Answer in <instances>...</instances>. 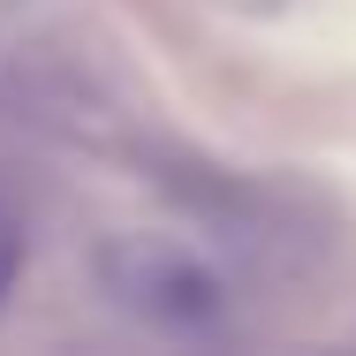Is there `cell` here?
Wrapping results in <instances>:
<instances>
[{"instance_id": "cell-1", "label": "cell", "mask_w": 356, "mask_h": 356, "mask_svg": "<svg viewBox=\"0 0 356 356\" xmlns=\"http://www.w3.org/2000/svg\"><path fill=\"white\" fill-rule=\"evenodd\" d=\"M99 281L106 296L159 326V334H182V341H205L235 318V288L205 250H190L182 235H114L99 250Z\"/></svg>"}, {"instance_id": "cell-2", "label": "cell", "mask_w": 356, "mask_h": 356, "mask_svg": "<svg viewBox=\"0 0 356 356\" xmlns=\"http://www.w3.org/2000/svg\"><path fill=\"white\" fill-rule=\"evenodd\" d=\"M15 266H23V227L0 205V303H8V288H15Z\"/></svg>"}]
</instances>
